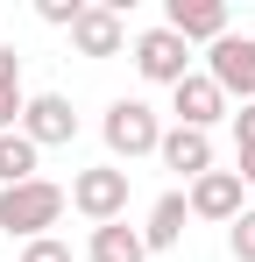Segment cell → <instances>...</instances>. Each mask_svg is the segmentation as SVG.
Instances as JSON below:
<instances>
[{
  "mask_svg": "<svg viewBox=\"0 0 255 262\" xmlns=\"http://www.w3.org/2000/svg\"><path fill=\"white\" fill-rule=\"evenodd\" d=\"M64 206H71V191L64 184H50V177H29V184H7L0 191V234L14 241H42L57 220H64Z\"/></svg>",
  "mask_w": 255,
  "mask_h": 262,
  "instance_id": "6da1fadb",
  "label": "cell"
},
{
  "mask_svg": "<svg viewBox=\"0 0 255 262\" xmlns=\"http://www.w3.org/2000/svg\"><path fill=\"white\" fill-rule=\"evenodd\" d=\"M99 135H107V149H114L121 163L156 156V149H163V121H156V106H149V99H114V106H107V121H99Z\"/></svg>",
  "mask_w": 255,
  "mask_h": 262,
  "instance_id": "7a4b0ae2",
  "label": "cell"
},
{
  "mask_svg": "<svg viewBox=\"0 0 255 262\" xmlns=\"http://www.w3.org/2000/svg\"><path fill=\"white\" fill-rule=\"evenodd\" d=\"M71 206H78L92 227H107V220L128 213V170L121 163H92V170L71 177Z\"/></svg>",
  "mask_w": 255,
  "mask_h": 262,
  "instance_id": "3957f363",
  "label": "cell"
},
{
  "mask_svg": "<svg viewBox=\"0 0 255 262\" xmlns=\"http://www.w3.org/2000/svg\"><path fill=\"white\" fill-rule=\"evenodd\" d=\"M135 71H142L149 85H184V78H192V43L170 36L163 21H156V29L135 36Z\"/></svg>",
  "mask_w": 255,
  "mask_h": 262,
  "instance_id": "277c9868",
  "label": "cell"
},
{
  "mask_svg": "<svg viewBox=\"0 0 255 262\" xmlns=\"http://www.w3.org/2000/svg\"><path fill=\"white\" fill-rule=\"evenodd\" d=\"M206 78L227 92V99L248 106V99H255V36H234V29H227V36L206 50Z\"/></svg>",
  "mask_w": 255,
  "mask_h": 262,
  "instance_id": "5b68a950",
  "label": "cell"
},
{
  "mask_svg": "<svg viewBox=\"0 0 255 262\" xmlns=\"http://www.w3.org/2000/svg\"><path fill=\"white\" fill-rule=\"evenodd\" d=\"M121 43H128L121 7H114V0H85L78 21H71V50H78V57H121Z\"/></svg>",
  "mask_w": 255,
  "mask_h": 262,
  "instance_id": "8992f818",
  "label": "cell"
},
{
  "mask_svg": "<svg viewBox=\"0 0 255 262\" xmlns=\"http://www.w3.org/2000/svg\"><path fill=\"white\" fill-rule=\"evenodd\" d=\"M170 114H177V128H199V135H213V121H227L234 106H227V92L213 85L206 71H192L184 85H170Z\"/></svg>",
  "mask_w": 255,
  "mask_h": 262,
  "instance_id": "52a82bcc",
  "label": "cell"
},
{
  "mask_svg": "<svg viewBox=\"0 0 255 262\" xmlns=\"http://www.w3.org/2000/svg\"><path fill=\"white\" fill-rule=\"evenodd\" d=\"M22 135H29L36 149H64V142L78 135V114H71V99H64V92H36V99L22 106Z\"/></svg>",
  "mask_w": 255,
  "mask_h": 262,
  "instance_id": "ba28073f",
  "label": "cell"
},
{
  "mask_svg": "<svg viewBox=\"0 0 255 262\" xmlns=\"http://www.w3.org/2000/svg\"><path fill=\"white\" fill-rule=\"evenodd\" d=\"M241 191H248V184H241L234 170H206L199 184H192V191H184V206H192V220L234 227V220H241Z\"/></svg>",
  "mask_w": 255,
  "mask_h": 262,
  "instance_id": "9c48e42d",
  "label": "cell"
},
{
  "mask_svg": "<svg viewBox=\"0 0 255 262\" xmlns=\"http://www.w3.org/2000/svg\"><path fill=\"white\" fill-rule=\"evenodd\" d=\"M163 29L170 36H184V43H220L227 36V0H170L163 7Z\"/></svg>",
  "mask_w": 255,
  "mask_h": 262,
  "instance_id": "30bf717a",
  "label": "cell"
},
{
  "mask_svg": "<svg viewBox=\"0 0 255 262\" xmlns=\"http://www.w3.org/2000/svg\"><path fill=\"white\" fill-rule=\"evenodd\" d=\"M163 170H177L184 184H199V177L213 170V135H199V128H163Z\"/></svg>",
  "mask_w": 255,
  "mask_h": 262,
  "instance_id": "8fae6325",
  "label": "cell"
},
{
  "mask_svg": "<svg viewBox=\"0 0 255 262\" xmlns=\"http://www.w3.org/2000/svg\"><path fill=\"white\" fill-rule=\"evenodd\" d=\"M184 220H192V206H184V191H163V199L149 206V227H142V248H149V255H170V248L184 241Z\"/></svg>",
  "mask_w": 255,
  "mask_h": 262,
  "instance_id": "7c38bea8",
  "label": "cell"
},
{
  "mask_svg": "<svg viewBox=\"0 0 255 262\" xmlns=\"http://www.w3.org/2000/svg\"><path fill=\"white\" fill-rule=\"evenodd\" d=\"M85 262H149V248H142V227H128V220H107V227H92V241H85Z\"/></svg>",
  "mask_w": 255,
  "mask_h": 262,
  "instance_id": "4fadbf2b",
  "label": "cell"
},
{
  "mask_svg": "<svg viewBox=\"0 0 255 262\" xmlns=\"http://www.w3.org/2000/svg\"><path fill=\"white\" fill-rule=\"evenodd\" d=\"M36 163H42V149H36L22 128H14V135H0V191H7V184H29V177H42Z\"/></svg>",
  "mask_w": 255,
  "mask_h": 262,
  "instance_id": "5bb4252c",
  "label": "cell"
},
{
  "mask_svg": "<svg viewBox=\"0 0 255 262\" xmlns=\"http://www.w3.org/2000/svg\"><path fill=\"white\" fill-rule=\"evenodd\" d=\"M227 248H234V262H255V206H241V220L227 227Z\"/></svg>",
  "mask_w": 255,
  "mask_h": 262,
  "instance_id": "9a60e30c",
  "label": "cell"
},
{
  "mask_svg": "<svg viewBox=\"0 0 255 262\" xmlns=\"http://www.w3.org/2000/svg\"><path fill=\"white\" fill-rule=\"evenodd\" d=\"M22 262H78V255H71V241L42 234V241H22Z\"/></svg>",
  "mask_w": 255,
  "mask_h": 262,
  "instance_id": "2e32d148",
  "label": "cell"
},
{
  "mask_svg": "<svg viewBox=\"0 0 255 262\" xmlns=\"http://www.w3.org/2000/svg\"><path fill=\"white\" fill-rule=\"evenodd\" d=\"M22 106H29V92H22V85H0V135L22 128Z\"/></svg>",
  "mask_w": 255,
  "mask_h": 262,
  "instance_id": "e0dca14e",
  "label": "cell"
},
{
  "mask_svg": "<svg viewBox=\"0 0 255 262\" xmlns=\"http://www.w3.org/2000/svg\"><path fill=\"white\" fill-rule=\"evenodd\" d=\"M78 7H85V0H36V14L50 21V29H71V21H78Z\"/></svg>",
  "mask_w": 255,
  "mask_h": 262,
  "instance_id": "ac0fdd59",
  "label": "cell"
},
{
  "mask_svg": "<svg viewBox=\"0 0 255 262\" xmlns=\"http://www.w3.org/2000/svg\"><path fill=\"white\" fill-rule=\"evenodd\" d=\"M234 142L255 149V99H248V106H234Z\"/></svg>",
  "mask_w": 255,
  "mask_h": 262,
  "instance_id": "d6986e66",
  "label": "cell"
},
{
  "mask_svg": "<svg viewBox=\"0 0 255 262\" xmlns=\"http://www.w3.org/2000/svg\"><path fill=\"white\" fill-rule=\"evenodd\" d=\"M0 85H22V57H14L7 43H0Z\"/></svg>",
  "mask_w": 255,
  "mask_h": 262,
  "instance_id": "ffe728a7",
  "label": "cell"
},
{
  "mask_svg": "<svg viewBox=\"0 0 255 262\" xmlns=\"http://www.w3.org/2000/svg\"><path fill=\"white\" fill-rule=\"evenodd\" d=\"M234 177H241V184H255V149H241V163H234Z\"/></svg>",
  "mask_w": 255,
  "mask_h": 262,
  "instance_id": "44dd1931",
  "label": "cell"
}]
</instances>
